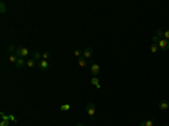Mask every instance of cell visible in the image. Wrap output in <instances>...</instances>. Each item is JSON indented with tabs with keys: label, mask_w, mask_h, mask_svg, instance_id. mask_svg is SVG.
<instances>
[{
	"label": "cell",
	"mask_w": 169,
	"mask_h": 126,
	"mask_svg": "<svg viewBox=\"0 0 169 126\" xmlns=\"http://www.w3.org/2000/svg\"><path fill=\"white\" fill-rule=\"evenodd\" d=\"M86 113L88 114V116L90 117V119L94 120L96 117V107L92 102H88L87 106H86Z\"/></svg>",
	"instance_id": "cell-1"
},
{
	"label": "cell",
	"mask_w": 169,
	"mask_h": 126,
	"mask_svg": "<svg viewBox=\"0 0 169 126\" xmlns=\"http://www.w3.org/2000/svg\"><path fill=\"white\" fill-rule=\"evenodd\" d=\"M16 55L18 56V58H23V59H25L26 56H28L29 55V51H28V48H26L24 46H18L16 48Z\"/></svg>",
	"instance_id": "cell-2"
},
{
	"label": "cell",
	"mask_w": 169,
	"mask_h": 126,
	"mask_svg": "<svg viewBox=\"0 0 169 126\" xmlns=\"http://www.w3.org/2000/svg\"><path fill=\"white\" fill-rule=\"evenodd\" d=\"M157 44H158V46H159V48L161 50V51H168L169 50V41L167 40H165V39H160L159 41L157 42Z\"/></svg>",
	"instance_id": "cell-3"
},
{
	"label": "cell",
	"mask_w": 169,
	"mask_h": 126,
	"mask_svg": "<svg viewBox=\"0 0 169 126\" xmlns=\"http://www.w3.org/2000/svg\"><path fill=\"white\" fill-rule=\"evenodd\" d=\"M99 72H100V67L97 63H92L91 65H90V73H91L94 77H97V75L99 74Z\"/></svg>",
	"instance_id": "cell-4"
},
{
	"label": "cell",
	"mask_w": 169,
	"mask_h": 126,
	"mask_svg": "<svg viewBox=\"0 0 169 126\" xmlns=\"http://www.w3.org/2000/svg\"><path fill=\"white\" fill-rule=\"evenodd\" d=\"M37 67L41 71H46L48 70V62L46 60H40V62L37 63Z\"/></svg>",
	"instance_id": "cell-5"
},
{
	"label": "cell",
	"mask_w": 169,
	"mask_h": 126,
	"mask_svg": "<svg viewBox=\"0 0 169 126\" xmlns=\"http://www.w3.org/2000/svg\"><path fill=\"white\" fill-rule=\"evenodd\" d=\"M92 53H94L92 47L88 46V47H86V48L84 50V54H82V56H84L86 60H89V59L92 56Z\"/></svg>",
	"instance_id": "cell-6"
},
{
	"label": "cell",
	"mask_w": 169,
	"mask_h": 126,
	"mask_svg": "<svg viewBox=\"0 0 169 126\" xmlns=\"http://www.w3.org/2000/svg\"><path fill=\"white\" fill-rule=\"evenodd\" d=\"M159 108L161 109V110H166V109H168L169 108V101L167 100V99H162L160 102H159Z\"/></svg>",
	"instance_id": "cell-7"
},
{
	"label": "cell",
	"mask_w": 169,
	"mask_h": 126,
	"mask_svg": "<svg viewBox=\"0 0 169 126\" xmlns=\"http://www.w3.org/2000/svg\"><path fill=\"white\" fill-rule=\"evenodd\" d=\"M15 65H16L17 69H21L23 67L26 65V62H25V59L23 58H18V60L16 61V63H15Z\"/></svg>",
	"instance_id": "cell-8"
},
{
	"label": "cell",
	"mask_w": 169,
	"mask_h": 126,
	"mask_svg": "<svg viewBox=\"0 0 169 126\" xmlns=\"http://www.w3.org/2000/svg\"><path fill=\"white\" fill-rule=\"evenodd\" d=\"M78 64L80 68H85V67H87V64H88V60H86L84 56H81V58L78 59Z\"/></svg>",
	"instance_id": "cell-9"
},
{
	"label": "cell",
	"mask_w": 169,
	"mask_h": 126,
	"mask_svg": "<svg viewBox=\"0 0 169 126\" xmlns=\"http://www.w3.org/2000/svg\"><path fill=\"white\" fill-rule=\"evenodd\" d=\"M36 64H37V63H36V60H34L33 58L26 61V65H27L28 68H34V67L36 65Z\"/></svg>",
	"instance_id": "cell-10"
},
{
	"label": "cell",
	"mask_w": 169,
	"mask_h": 126,
	"mask_svg": "<svg viewBox=\"0 0 169 126\" xmlns=\"http://www.w3.org/2000/svg\"><path fill=\"white\" fill-rule=\"evenodd\" d=\"M91 85L97 87V89H100V88H101L100 85H99V80H98V78H97V77H94L91 79Z\"/></svg>",
	"instance_id": "cell-11"
},
{
	"label": "cell",
	"mask_w": 169,
	"mask_h": 126,
	"mask_svg": "<svg viewBox=\"0 0 169 126\" xmlns=\"http://www.w3.org/2000/svg\"><path fill=\"white\" fill-rule=\"evenodd\" d=\"M158 50H159V46H158L157 43H152L150 45V51H151V53H153V54L158 52Z\"/></svg>",
	"instance_id": "cell-12"
},
{
	"label": "cell",
	"mask_w": 169,
	"mask_h": 126,
	"mask_svg": "<svg viewBox=\"0 0 169 126\" xmlns=\"http://www.w3.org/2000/svg\"><path fill=\"white\" fill-rule=\"evenodd\" d=\"M17 60H18V56L16 55V53H13V54H10V56H9V62L16 63Z\"/></svg>",
	"instance_id": "cell-13"
},
{
	"label": "cell",
	"mask_w": 169,
	"mask_h": 126,
	"mask_svg": "<svg viewBox=\"0 0 169 126\" xmlns=\"http://www.w3.org/2000/svg\"><path fill=\"white\" fill-rule=\"evenodd\" d=\"M40 58H42V53H40V52H34L33 53V59L34 60H39Z\"/></svg>",
	"instance_id": "cell-14"
},
{
	"label": "cell",
	"mask_w": 169,
	"mask_h": 126,
	"mask_svg": "<svg viewBox=\"0 0 169 126\" xmlns=\"http://www.w3.org/2000/svg\"><path fill=\"white\" fill-rule=\"evenodd\" d=\"M156 36H158L159 39H163V32L161 29H157L156 30Z\"/></svg>",
	"instance_id": "cell-15"
},
{
	"label": "cell",
	"mask_w": 169,
	"mask_h": 126,
	"mask_svg": "<svg viewBox=\"0 0 169 126\" xmlns=\"http://www.w3.org/2000/svg\"><path fill=\"white\" fill-rule=\"evenodd\" d=\"M82 54H84V51H81V50H76V51H74V55H76L78 59L81 58Z\"/></svg>",
	"instance_id": "cell-16"
},
{
	"label": "cell",
	"mask_w": 169,
	"mask_h": 126,
	"mask_svg": "<svg viewBox=\"0 0 169 126\" xmlns=\"http://www.w3.org/2000/svg\"><path fill=\"white\" fill-rule=\"evenodd\" d=\"M61 112H67V110H69L70 109V105L69 104H66V105H62L61 106Z\"/></svg>",
	"instance_id": "cell-17"
},
{
	"label": "cell",
	"mask_w": 169,
	"mask_h": 126,
	"mask_svg": "<svg viewBox=\"0 0 169 126\" xmlns=\"http://www.w3.org/2000/svg\"><path fill=\"white\" fill-rule=\"evenodd\" d=\"M50 52H44L42 54V60H47L48 58H50Z\"/></svg>",
	"instance_id": "cell-18"
},
{
	"label": "cell",
	"mask_w": 169,
	"mask_h": 126,
	"mask_svg": "<svg viewBox=\"0 0 169 126\" xmlns=\"http://www.w3.org/2000/svg\"><path fill=\"white\" fill-rule=\"evenodd\" d=\"M163 39L167 40V41H169V29L166 30V32H163Z\"/></svg>",
	"instance_id": "cell-19"
},
{
	"label": "cell",
	"mask_w": 169,
	"mask_h": 126,
	"mask_svg": "<svg viewBox=\"0 0 169 126\" xmlns=\"http://www.w3.org/2000/svg\"><path fill=\"white\" fill-rule=\"evenodd\" d=\"M0 126H9V120H1Z\"/></svg>",
	"instance_id": "cell-20"
},
{
	"label": "cell",
	"mask_w": 169,
	"mask_h": 126,
	"mask_svg": "<svg viewBox=\"0 0 169 126\" xmlns=\"http://www.w3.org/2000/svg\"><path fill=\"white\" fill-rule=\"evenodd\" d=\"M0 5H1V14H3L6 11V6H5V2L3 1H1V3H0Z\"/></svg>",
	"instance_id": "cell-21"
},
{
	"label": "cell",
	"mask_w": 169,
	"mask_h": 126,
	"mask_svg": "<svg viewBox=\"0 0 169 126\" xmlns=\"http://www.w3.org/2000/svg\"><path fill=\"white\" fill-rule=\"evenodd\" d=\"M145 126H153L152 120H145Z\"/></svg>",
	"instance_id": "cell-22"
},
{
	"label": "cell",
	"mask_w": 169,
	"mask_h": 126,
	"mask_svg": "<svg viewBox=\"0 0 169 126\" xmlns=\"http://www.w3.org/2000/svg\"><path fill=\"white\" fill-rule=\"evenodd\" d=\"M140 126H145V120H143V122H141V124H140Z\"/></svg>",
	"instance_id": "cell-23"
},
{
	"label": "cell",
	"mask_w": 169,
	"mask_h": 126,
	"mask_svg": "<svg viewBox=\"0 0 169 126\" xmlns=\"http://www.w3.org/2000/svg\"><path fill=\"white\" fill-rule=\"evenodd\" d=\"M76 126H85L82 123H78V124H76Z\"/></svg>",
	"instance_id": "cell-24"
},
{
	"label": "cell",
	"mask_w": 169,
	"mask_h": 126,
	"mask_svg": "<svg viewBox=\"0 0 169 126\" xmlns=\"http://www.w3.org/2000/svg\"><path fill=\"white\" fill-rule=\"evenodd\" d=\"M163 126H169V125H163Z\"/></svg>",
	"instance_id": "cell-25"
}]
</instances>
